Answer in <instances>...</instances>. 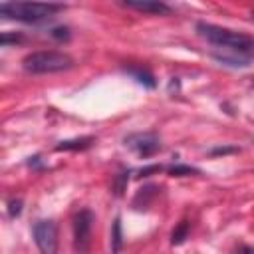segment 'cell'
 I'll use <instances>...</instances> for the list:
<instances>
[{"label": "cell", "instance_id": "6", "mask_svg": "<svg viewBox=\"0 0 254 254\" xmlns=\"http://www.w3.org/2000/svg\"><path fill=\"white\" fill-rule=\"evenodd\" d=\"M93 212L89 208H81L73 216V248L77 252H85L89 248V236L93 226Z\"/></svg>", "mask_w": 254, "mask_h": 254}, {"label": "cell", "instance_id": "14", "mask_svg": "<svg viewBox=\"0 0 254 254\" xmlns=\"http://www.w3.org/2000/svg\"><path fill=\"white\" fill-rule=\"evenodd\" d=\"M24 38H22V34H18V32H14V34H10V32H4L2 34V46L4 48H8L10 44H18V42H22Z\"/></svg>", "mask_w": 254, "mask_h": 254}, {"label": "cell", "instance_id": "2", "mask_svg": "<svg viewBox=\"0 0 254 254\" xmlns=\"http://www.w3.org/2000/svg\"><path fill=\"white\" fill-rule=\"evenodd\" d=\"M64 6L56 2H36V0H4L2 18L22 24H44L52 20Z\"/></svg>", "mask_w": 254, "mask_h": 254}, {"label": "cell", "instance_id": "4", "mask_svg": "<svg viewBox=\"0 0 254 254\" xmlns=\"http://www.w3.org/2000/svg\"><path fill=\"white\" fill-rule=\"evenodd\" d=\"M125 147H129L133 153H137L139 157L143 159H149L153 155H157L163 145H161V139L155 131H139V133H131L123 139Z\"/></svg>", "mask_w": 254, "mask_h": 254}, {"label": "cell", "instance_id": "12", "mask_svg": "<svg viewBox=\"0 0 254 254\" xmlns=\"http://www.w3.org/2000/svg\"><path fill=\"white\" fill-rule=\"evenodd\" d=\"M123 246V232H121V218L117 216L113 220V228H111V250L119 252Z\"/></svg>", "mask_w": 254, "mask_h": 254}, {"label": "cell", "instance_id": "18", "mask_svg": "<svg viewBox=\"0 0 254 254\" xmlns=\"http://www.w3.org/2000/svg\"><path fill=\"white\" fill-rule=\"evenodd\" d=\"M127 173H121L119 177H117V187H115V194H121L123 192V189H125V183H127Z\"/></svg>", "mask_w": 254, "mask_h": 254}, {"label": "cell", "instance_id": "8", "mask_svg": "<svg viewBox=\"0 0 254 254\" xmlns=\"http://www.w3.org/2000/svg\"><path fill=\"white\" fill-rule=\"evenodd\" d=\"M123 71H125L127 75H131L139 85H143V87H147V89H155V87H157V79H155V75H153L149 69L135 67V65H125Z\"/></svg>", "mask_w": 254, "mask_h": 254}, {"label": "cell", "instance_id": "13", "mask_svg": "<svg viewBox=\"0 0 254 254\" xmlns=\"http://www.w3.org/2000/svg\"><path fill=\"white\" fill-rule=\"evenodd\" d=\"M50 36H52L54 40H58V42H67V40L71 38V32H69V28H65V26H60V28H54V30H50Z\"/></svg>", "mask_w": 254, "mask_h": 254}, {"label": "cell", "instance_id": "9", "mask_svg": "<svg viewBox=\"0 0 254 254\" xmlns=\"http://www.w3.org/2000/svg\"><path fill=\"white\" fill-rule=\"evenodd\" d=\"M95 143L93 137H75V139H65V141H60L56 145V151H83V149H89L91 145Z\"/></svg>", "mask_w": 254, "mask_h": 254}, {"label": "cell", "instance_id": "11", "mask_svg": "<svg viewBox=\"0 0 254 254\" xmlns=\"http://www.w3.org/2000/svg\"><path fill=\"white\" fill-rule=\"evenodd\" d=\"M167 173L171 177H190V175H198L200 171L196 167H190V165H183V163H177V165H171L167 169Z\"/></svg>", "mask_w": 254, "mask_h": 254}, {"label": "cell", "instance_id": "3", "mask_svg": "<svg viewBox=\"0 0 254 254\" xmlns=\"http://www.w3.org/2000/svg\"><path fill=\"white\" fill-rule=\"evenodd\" d=\"M75 65L73 58L65 52H58V50H38V52H30L22 58V67L28 73L34 75H44V73H60V71H67Z\"/></svg>", "mask_w": 254, "mask_h": 254}, {"label": "cell", "instance_id": "17", "mask_svg": "<svg viewBox=\"0 0 254 254\" xmlns=\"http://www.w3.org/2000/svg\"><path fill=\"white\" fill-rule=\"evenodd\" d=\"M163 167L161 165H149V167H143L141 171H139V177H149L151 173H159Z\"/></svg>", "mask_w": 254, "mask_h": 254}, {"label": "cell", "instance_id": "7", "mask_svg": "<svg viewBox=\"0 0 254 254\" xmlns=\"http://www.w3.org/2000/svg\"><path fill=\"white\" fill-rule=\"evenodd\" d=\"M119 6L143 12V14H155V16H167L171 14V6H167L163 0H113Z\"/></svg>", "mask_w": 254, "mask_h": 254}, {"label": "cell", "instance_id": "5", "mask_svg": "<svg viewBox=\"0 0 254 254\" xmlns=\"http://www.w3.org/2000/svg\"><path fill=\"white\" fill-rule=\"evenodd\" d=\"M36 246L44 254H54L58 250V226L54 220H38L32 226Z\"/></svg>", "mask_w": 254, "mask_h": 254}, {"label": "cell", "instance_id": "1", "mask_svg": "<svg viewBox=\"0 0 254 254\" xmlns=\"http://www.w3.org/2000/svg\"><path fill=\"white\" fill-rule=\"evenodd\" d=\"M196 34L202 40H206L210 46H214L218 52L244 56L254 62V36H248L238 30L222 28L210 22H196Z\"/></svg>", "mask_w": 254, "mask_h": 254}, {"label": "cell", "instance_id": "20", "mask_svg": "<svg viewBox=\"0 0 254 254\" xmlns=\"http://www.w3.org/2000/svg\"><path fill=\"white\" fill-rule=\"evenodd\" d=\"M50 2H52V0H50Z\"/></svg>", "mask_w": 254, "mask_h": 254}, {"label": "cell", "instance_id": "16", "mask_svg": "<svg viewBox=\"0 0 254 254\" xmlns=\"http://www.w3.org/2000/svg\"><path fill=\"white\" fill-rule=\"evenodd\" d=\"M238 151H240L238 147H214L210 151V155L216 157V155H228V153H238Z\"/></svg>", "mask_w": 254, "mask_h": 254}, {"label": "cell", "instance_id": "19", "mask_svg": "<svg viewBox=\"0 0 254 254\" xmlns=\"http://www.w3.org/2000/svg\"><path fill=\"white\" fill-rule=\"evenodd\" d=\"M252 18H254V12H252Z\"/></svg>", "mask_w": 254, "mask_h": 254}, {"label": "cell", "instance_id": "10", "mask_svg": "<svg viewBox=\"0 0 254 254\" xmlns=\"http://www.w3.org/2000/svg\"><path fill=\"white\" fill-rule=\"evenodd\" d=\"M189 228H190V222H189V220H181V222L173 228V232H171V244H173V246L183 244V242L187 240V236H189Z\"/></svg>", "mask_w": 254, "mask_h": 254}, {"label": "cell", "instance_id": "15", "mask_svg": "<svg viewBox=\"0 0 254 254\" xmlns=\"http://www.w3.org/2000/svg\"><path fill=\"white\" fill-rule=\"evenodd\" d=\"M20 212H22V200L20 198H12L8 202V216L16 218V216H20Z\"/></svg>", "mask_w": 254, "mask_h": 254}]
</instances>
